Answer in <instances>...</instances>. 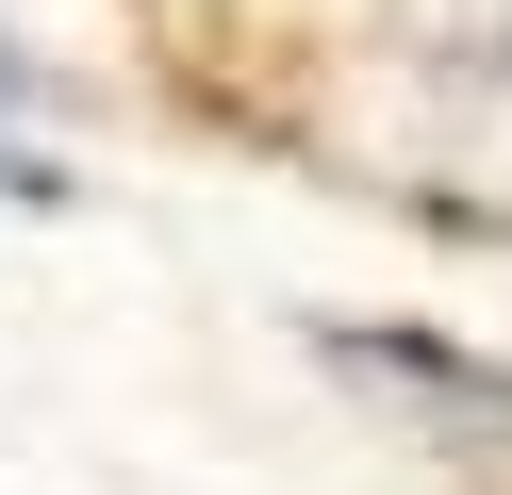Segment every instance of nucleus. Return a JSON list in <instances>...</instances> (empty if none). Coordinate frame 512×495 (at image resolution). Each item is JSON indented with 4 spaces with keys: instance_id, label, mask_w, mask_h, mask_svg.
Masks as SVG:
<instances>
[{
    "instance_id": "nucleus-1",
    "label": "nucleus",
    "mask_w": 512,
    "mask_h": 495,
    "mask_svg": "<svg viewBox=\"0 0 512 495\" xmlns=\"http://www.w3.org/2000/svg\"><path fill=\"white\" fill-rule=\"evenodd\" d=\"M314 347H331L347 380H397L413 413H446V429H496V446H512V363L446 347V330H397V314H331Z\"/></svg>"
},
{
    "instance_id": "nucleus-2",
    "label": "nucleus",
    "mask_w": 512,
    "mask_h": 495,
    "mask_svg": "<svg viewBox=\"0 0 512 495\" xmlns=\"http://www.w3.org/2000/svg\"><path fill=\"white\" fill-rule=\"evenodd\" d=\"M0 198H17V215H67V165H50V149H0Z\"/></svg>"
},
{
    "instance_id": "nucleus-3",
    "label": "nucleus",
    "mask_w": 512,
    "mask_h": 495,
    "mask_svg": "<svg viewBox=\"0 0 512 495\" xmlns=\"http://www.w3.org/2000/svg\"><path fill=\"white\" fill-rule=\"evenodd\" d=\"M0 99H50V83H34V50H17V33H0Z\"/></svg>"
}]
</instances>
